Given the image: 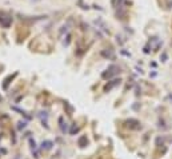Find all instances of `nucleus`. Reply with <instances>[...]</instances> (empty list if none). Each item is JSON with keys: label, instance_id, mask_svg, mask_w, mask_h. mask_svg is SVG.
Returning <instances> with one entry per match:
<instances>
[{"label": "nucleus", "instance_id": "0eeeda50", "mask_svg": "<svg viewBox=\"0 0 172 159\" xmlns=\"http://www.w3.org/2000/svg\"><path fill=\"white\" fill-rule=\"evenodd\" d=\"M79 146L80 147H85L88 144V139H87V137H84V135H83V137H80L79 138Z\"/></svg>", "mask_w": 172, "mask_h": 159}, {"label": "nucleus", "instance_id": "f257e3e1", "mask_svg": "<svg viewBox=\"0 0 172 159\" xmlns=\"http://www.w3.org/2000/svg\"><path fill=\"white\" fill-rule=\"evenodd\" d=\"M120 72V68L117 66H111V67H108V70L106 71V72H103V79H111V78H113V76H116L117 74Z\"/></svg>", "mask_w": 172, "mask_h": 159}, {"label": "nucleus", "instance_id": "9d476101", "mask_svg": "<svg viewBox=\"0 0 172 159\" xmlns=\"http://www.w3.org/2000/svg\"><path fill=\"white\" fill-rule=\"evenodd\" d=\"M64 107L67 108V111H68L69 114H72V112H73V108H72L71 106H69V103H66V104H64Z\"/></svg>", "mask_w": 172, "mask_h": 159}, {"label": "nucleus", "instance_id": "39448f33", "mask_svg": "<svg viewBox=\"0 0 172 159\" xmlns=\"http://www.w3.org/2000/svg\"><path fill=\"white\" fill-rule=\"evenodd\" d=\"M0 22H1V24H3L4 27H10L11 22H12V18H8V16H4V18H1V19H0Z\"/></svg>", "mask_w": 172, "mask_h": 159}, {"label": "nucleus", "instance_id": "7ed1b4c3", "mask_svg": "<svg viewBox=\"0 0 172 159\" xmlns=\"http://www.w3.org/2000/svg\"><path fill=\"white\" fill-rule=\"evenodd\" d=\"M148 46L151 47V50H153V51H156L157 48L162 46V40H160L159 38H152L150 40V43H148Z\"/></svg>", "mask_w": 172, "mask_h": 159}, {"label": "nucleus", "instance_id": "9b49d317", "mask_svg": "<svg viewBox=\"0 0 172 159\" xmlns=\"http://www.w3.org/2000/svg\"><path fill=\"white\" fill-rule=\"evenodd\" d=\"M62 122V120H60ZM62 131L63 132H67V131H68V126H67V123H63L62 122Z\"/></svg>", "mask_w": 172, "mask_h": 159}, {"label": "nucleus", "instance_id": "423d86ee", "mask_svg": "<svg viewBox=\"0 0 172 159\" xmlns=\"http://www.w3.org/2000/svg\"><path fill=\"white\" fill-rule=\"evenodd\" d=\"M119 83H120V79H119V80H117V79H116V80H112V82H111L110 84H107V86L104 87V90H106V91H110L111 88H113L115 86H117Z\"/></svg>", "mask_w": 172, "mask_h": 159}, {"label": "nucleus", "instance_id": "f03ea898", "mask_svg": "<svg viewBox=\"0 0 172 159\" xmlns=\"http://www.w3.org/2000/svg\"><path fill=\"white\" fill-rule=\"evenodd\" d=\"M125 127H128L129 130H140L141 124L136 119H128V120L125 122Z\"/></svg>", "mask_w": 172, "mask_h": 159}, {"label": "nucleus", "instance_id": "1a4fd4ad", "mask_svg": "<svg viewBox=\"0 0 172 159\" xmlns=\"http://www.w3.org/2000/svg\"><path fill=\"white\" fill-rule=\"evenodd\" d=\"M103 56H106V57H111V59H113V54H112V51H104L103 52Z\"/></svg>", "mask_w": 172, "mask_h": 159}, {"label": "nucleus", "instance_id": "6e6552de", "mask_svg": "<svg viewBox=\"0 0 172 159\" xmlns=\"http://www.w3.org/2000/svg\"><path fill=\"white\" fill-rule=\"evenodd\" d=\"M78 131H79V127L76 126V124H73V126H72V128H71V131H69V134H72V135H75V134L78 132Z\"/></svg>", "mask_w": 172, "mask_h": 159}, {"label": "nucleus", "instance_id": "f8f14e48", "mask_svg": "<svg viewBox=\"0 0 172 159\" xmlns=\"http://www.w3.org/2000/svg\"><path fill=\"white\" fill-rule=\"evenodd\" d=\"M1 100H3V96H1V95H0V102H1Z\"/></svg>", "mask_w": 172, "mask_h": 159}, {"label": "nucleus", "instance_id": "20e7f679", "mask_svg": "<svg viewBox=\"0 0 172 159\" xmlns=\"http://www.w3.org/2000/svg\"><path fill=\"white\" fill-rule=\"evenodd\" d=\"M53 146V143L51 142V140H45V142H43L41 143V150H45V151H48V150H51Z\"/></svg>", "mask_w": 172, "mask_h": 159}]
</instances>
